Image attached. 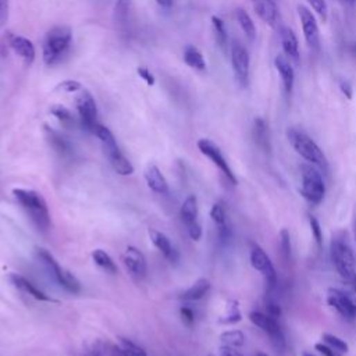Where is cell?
Segmentation results:
<instances>
[{
  "mask_svg": "<svg viewBox=\"0 0 356 356\" xmlns=\"http://www.w3.org/2000/svg\"><path fill=\"white\" fill-rule=\"evenodd\" d=\"M197 149L200 150L202 154H204L207 159L211 160V163L224 174V177L228 179V182H231L232 185L238 184V179L234 174V171L231 170L228 161L225 160L221 149L210 139H199L197 140Z\"/></svg>",
  "mask_w": 356,
  "mask_h": 356,
  "instance_id": "obj_10",
  "label": "cell"
},
{
  "mask_svg": "<svg viewBox=\"0 0 356 356\" xmlns=\"http://www.w3.org/2000/svg\"><path fill=\"white\" fill-rule=\"evenodd\" d=\"M136 72H138V75H139L149 86H153V85H154V82H156L154 75H153L146 67H138Z\"/></svg>",
  "mask_w": 356,
  "mask_h": 356,
  "instance_id": "obj_43",
  "label": "cell"
},
{
  "mask_svg": "<svg viewBox=\"0 0 356 356\" xmlns=\"http://www.w3.org/2000/svg\"><path fill=\"white\" fill-rule=\"evenodd\" d=\"M235 18L238 25L241 26L242 32L245 33V36L253 42L256 39V25L252 19V17L243 10V8H236L235 10Z\"/></svg>",
  "mask_w": 356,
  "mask_h": 356,
  "instance_id": "obj_29",
  "label": "cell"
},
{
  "mask_svg": "<svg viewBox=\"0 0 356 356\" xmlns=\"http://www.w3.org/2000/svg\"><path fill=\"white\" fill-rule=\"evenodd\" d=\"M298 15L299 21L302 25V32L303 38L307 43V46L313 51L320 50V31H318V24L316 21L314 14L305 6H298Z\"/></svg>",
  "mask_w": 356,
  "mask_h": 356,
  "instance_id": "obj_13",
  "label": "cell"
},
{
  "mask_svg": "<svg viewBox=\"0 0 356 356\" xmlns=\"http://www.w3.org/2000/svg\"><path fill=\"white\" fill-rule=\"evenodd\" d=\"M321 341L328 345L331 349H334L335 352H338L339 355L342 353H348L349 352V345L339 337L334 335V334H328V332H324L323 337H321Z\"/></svg>",
  "mask_w": 356,
  "mask_h": 356,
  "instance_id": "obj_34",
  "label": "cell"
},
{
  "mask_svg": "<svg viewBox=\"0 0 356 356\" xmlns=\"http://www.w3.org/2000/svg\"><path fill=\"white\" fill-rule=\"evenodd\" d=\"M254 356H270V355H267V353H264V352H257Z\"/></svg>",
  "mask_w": 356,
  "mask_h": 356,
  "instance_id": "obj_53",
  "label": "cell"
},
{
  "mask_svg": "<svg viewBox=\"0 0 356 356\" xmlns=\"http://www.w3.org/2000/svg\"><path fill=\"white\" fill-rule=\"evenodd\" d=\"M266 309H267V314L271 316L273 318H278L281 316V307L277 302L271 300V299H267L266 300Z\"/></svg>",
  "mask_w": 356,
  "mask_h": 356,
  "instance_id": "obj_42",
  "label": "cell"
},
{
  "mask_svg": "<svg viewBox=\"0 0 356 356\" xmlns=\"http://www.w3.org/2000/svg\"><path fill=\"white\" fill-rule=\"evenodd\" d=\"M50 113H51L63 125H65V127H70V125L74 124V117H72L71 111H70L65 106H63V104H54V106H51Z\"/></svg>",
  "mask_w": 356,
  "mask_h": 356,
  "instance_id": "obj_36",
  "label": "cell"
},
{
  "mask_svg": "<svg viewBox=\"0 0 356 356\" xmlns=\"http://www.w3.org/2000/svg\"><path fill=\"white\" fill-rule=\"evenodd\" d=\"M186 228H188L189 236H191L193 241H199V239L202 238V225H200L197 221L193 222V224H191V225H188Z\"/></svg>",
  "mask_w": 356,
  "mask_h": 356,
  "instance_id": "obj_45",
  "label": "cell"
},
{
  "mask_svg": "<svg viewBox=\"0 0 356 356\" xmlns=\"http://www.w3.org/2000/svg\"><path fill=\"white\" fill-rule=\"evenodd\" d=\"M286 138L293 150L309 164H313L323 172H328V161L320 146L302 129L291 127L286 129Z\"/></svg>",
  "mask_w": 356,
  "mask_h": 356,
  "instance_id": "obj_2",
  "label": "cell"
},
{
  "mask_svg": "<svg viewBox=\"0 0 356 356\" xmlns=\"http://www.w3.org/2000/svg\"><path fill=\"white\" fill-rule=\"evenodd\" d=\"M211 25H213V31H214V36H216L217 44H218L222 50H225L227 43H228V33H227L224 21H222L220 17L213 15V17H211Z\"/></svg>",
  "mask_w": 356,
  "mask_h": 356,
  "instance_id": "obj_33",
  "label": "cell"
},
{
  "mask_svg": "<svg viewBox=\"0 0 356 356\" xmlns=\"http://www.w3.org/2000/svg\"><path fill=\"white\" fill-rule=\"evenodd\" d=\"M13 195L17 199V202L21 204V207L25 210V213L29 216L32 222L40 231H47L50 228L51 220H50L47 203L39 192L32 189L14 188Z\"/></svg>",
  "mask_w": 356,
  "mask_h": 356,
  "instance_id": "obj_1",
  "label": "cell"
},
{
  "mask_svg": "<svg viewBox=\"0 0 356 356\" xmlns=\"http://www.w3.org/2000/svg\"><path fill=\"white\" fill-rule=\"evenodd\" d=\"M314 348H316V350H318L323 356H341V355H338V352H335L334 349H331V348H330L328 345H325L324 342L316 343Z\"/></svg>",
  "mask_w": 356,
  "mask_h": 356,
  "instance_id": "obj_46",
  "label": "cell"
},
{
  "mask_svg": "<svg viewBox=\"0 0 356 356\" xmlns=\"http://www.w3.org/2000/svg\"><path fill=\"white\" fill-rule=\"evenodd\" d=\"M330 257L342 280L349 281L356 275V259L353 249L346 239V234L337 232L332 235L330 242Z\"/></svg>",
  "mask_w": 356,
  "mask_h": 356,
  "instance_id": "obj_3",
  "label": "cell"
},
{
  "mask_svg": "<svg viewBox=\"0 0 356 356\" xmlns=\"http://www.w3.org/2000/svg\"><path fill=\"white\" fill-rule=\"evenodd\" d=\"M149 238L152 241V243L163 253V256L170 261V263H177L179 259V254L177 252V249L171 245L170 239L167 235H164L163 232L150 228L149 229Z\"/></svg>",
  "mask_w": 356,
  "mask_h": 356,
  "instance_id": "obj_20",
  "label": "cell"
},
{
  "mask_svg": "<svg viewBox=\"0 0 356 356\" xmlns=\"http://www.w3.org/2000/svg\"><path fill=\"white\" fill-rule=\"evenodd\" d=\"M218 356H243L242 353H239L238 350H235V348H229V346H222L220 349Z\"/></svg>",
  "mask_w": 356,
  "mask_h": 356,
  "instance_id": "obj_49",
  "label": "cell"
},
{
  "mask_svg": "<svg viewBox=\"0 0 356 356\" xmlns=\"http://www.w3.org/2000/svg\"><path fill=\"white\" fill-rule=\"evenodd\" d=\"M253 139L264 153H270L271 150L270 131H268L267 122L263 118H254L253 121Z\"/></svg>",
  "mask_w": 356,
  "mask_h": 356,
  "instance_id": "obj_24",
  "label": "cell"
},
{
  "mask_svg": "<svg viewBox=\"0 0 356 356\" xmlns=\"http://www.w3.org/2000/svg\"><path fill=\"white\" fill-rule=\"evenodd\" d=\"M122 263L132 277H135L136 280L145 278V275L147 273L146 259L138 248L127 246V249L122 254Z\"/></svg>",
  "mask_w": 356,
  "mask_h": 356,
  "instance_id": "obj_15",
  "label": "cell"
},
{
  "mask_svg": "<svg viewBox=\"0 0 356 356\" xmlns=\"http://www.w3.org/2000/svg\"><path fill=\"white\" fill-rule=\"evenodd\" d=\"M309 225H310V231L314 236V241H316L317 246L321 248V245H323V231H321L318 220L314 216H309Z\"/></svg>",
  "mask_w": 356,
  "mask_h": 356,
  "instance_id": "obj_40",
  "label": "cell"
},
{
  "mask_svg": "<svg viewBox=\"0 0 356 356\" xmlns=\"http://www.w3.org/2000/svg\"><path fill=\"white\" fill-rule=\"evenodd\" d=\"M118 342H120L118 348L124 356H147L143 348H140L139 345H136L135 342H132L127 338L120 337Z\"/></svg>",
  "mask_w": 356,
  "mask_h": 356,
  "instance_id": "obj_35",
  "label": "cell"
},
{
  "mask_svg": "<svg viewBox=\"0 0 356 356\" xmlns=\"http://www.w3.org/2000/svg\"><path fill=\"white\" fill-rule=\"evenodd\" d=\"M179 214L186 227L197 221V197L195 195H189L184 200Z\"/></svg>",
  "mask_w": 356,
  "mask_h": 356,
  "instance_id": "obj_27",
  "label": "cell"
},
{
  "mask_svg": "<svg viewBox=\"0 0 356 356\" xmlns=\"http://www.w3.org/2000/svg\"><path fill=\"white\" fill-rule=\"evenodd\" d=\"M44 134H46V138L50 143V146L60 154L65 156V154H70L72 147H71V143L60 134L57 132L56 129H53L51 127H49L47 124L44 125Z\"/></svg>",
  "mask_w": 356,
  "mask_h": 356,
  "instance_id": "obj_26",
  "label": "cell"
},
{
  "mask_svg": "<svg viewBox=\"0 0 356 356\" xmlns=\"http://www.w3.org/2000/svg\"><path fill=\"white\" fill-rule=\"evenodd\" d=\"M350 51H352V54H353V56H356V42L350 46Z\"/></svg>",
  "mask_w": 356,
  "mask_h": 356,
  "instance_id": "obj_52",
  "label": "cell"
},
{
  "mask_svg": "<svg viewBox=\"0 0 356 356\" xmlns=\"http://www.w3.org/2000/svg\"><path fill=\"white\" fill-rule=\"evenodd\" d=\"M348 284H349V292H348V295L350 296L352 302H353L355 306H356V275H355L353 278H350V280L348 281Z\"/></svg>",
  "mask_w": 356,
  "mask_h": 356,
  "instance_id": "obj_48",
  "label": "cell"
},
{
  "mask_svg": "<svg viewBox=\"0 0 356 356\" xmlns=\"http://www.w3.org/2000/svg\"><path fill=\"white\" fill-rule=\"evenodd\" d=\"M36 254H38V259L43 263V266L49 271V274L53 277V280L60 286H63L65 291H68L71 293L81 292V284L76 280V277L72 273H70L68 270H65L64 267H61L60 263L54 259V256L49 250L39 248Z\"/></svg>",
  "mask_w": 356,
  "mask_h": 356,
  "instance_id": "obj_7",
  "label": "cell"
},
{
  "mask_svg": "<svg viewBox=\"0 0 356 356\" xmlns=\"http://www.w3.org/2000/svg\"><path fill=\"white\" fill-rule=\"evenodd\" d=\"M75 106H76L82 127L86 131L92 132L93 128L99 124V121H97V106L90 92L82 88L75 97Z\"/></svg>",
  "mask_w": 356,
  "mask_h": 356,
  "instance_id": "obj_11",
  "label": "cell"
},
{
  "mask_svg": "<svg viewBox=\"0 0 356 356\" xmlns=\"http://www.w3.org/2000/svg\"><path fill=\"white\" fill-rule=\"evenodd\" d=\"M159 6H161L163 8H170L172 6V0H156Z\"/></svg>",
  "mask_w": 356,
  "mask_h": 356,
  "instance_id": "obj_51",
  "label": "cell"
},
{
  "mask_svg": "<svg viewBox=\"0 0 356 356\" xmlns=\"http://www.w3.org/2000/svg\"><path fill=\"white\" fill-rule=\"evenodd\" d=\"M92 259L106 273H110V274H115L117 273V264L114 263L111 256L107 252H104L103 249H95L92 252Z\"/></svg>",
  "mask_w": 356,
  "mask_h": 356,
  "instance_id": "obj_31",
  "label": "cell"
},
{
  "mask_svg": "<svg viewBox=\"0 0 356 356\" xmlns=\"http://www.w3.org/2000/svg\"><path fill=\"white\" fill-rule=\"evenodd\" d=\"M345 1H348V3H353L355 0H345Z\"/></svg>",
  "mask_w": 356,
  "mask_h": 356,
  "instance_id": "obj_56",
  "label": "cell"
},
{
  "mask_svg": "<svg viewBox=\"0 0 356 356\" xmlns=\"http://www.w3.org/2000/svg\"><path fill=\"white\" fill-rule=\"evenodd\" d=\"M179 314L182 317V321L186 324V325H192L193 321H195V313L191 307H186V306H182L179 309Z\"/></svg>",
  "mask_w": 356,
  "mask_h": 356,
  "instance_id": "obj_44",
  "label": "cell"
},
{
  "mask_svg": "<svg viewBox=\"0 0 356 356\" xmlns=\"http://www.w3.org/2000/svg\"><path fill=\"white\" fill-rule=\"evenodd\" d=\"M339 89H341V92H342L348 99L352 97V86H350V83H349L348 81H341V82H339Z\"/></svg>",
  "mask_w": 356,
  "mask_h": 356,
  "instance_id": "obj_50",
  "label": "cell"
},
{
  "mask_svg": "<svg viewBox=\"0 0 356 356\" xmlns=\"http://www.w3.org/2000/svg\"><path fill=\"white\" fill-rule=\"evenodd\" d=\"M72 32L70 26L60 25L51 28L43 40V61L46 65L60 63L71 47Z\"/></svg>",
  "mask_w": 356,
  "mask_h": 356,
  "instance_id": "obj_4",
  "label": "cell"
},
{
  "mask_svg": "<svg viewBox=\"0 0 356 356\" xmlns=\"http://www.w3.org/2000/svg\"><path fill=\"white\" fill-rule=\"evenodd\" d=\"M302 356H316V355H313L312 352H303V353H302Z\"/></svg>",
  "mask_w": 356,
  "mask_h": 356,
  "instance_id": "obj_54",
  "label": "cell"
},
{
  "mask_svg": "<svg viewBox=\"0 0 356 356\" xmlns=\"http://www.w3.org/2000/svg\"><path fill=\"white\" fill-rule=\"evenodd\" d=\"M249 259L252 267L263 275L267 293L270 295L273 289L277 286V271L274 268L273 261L270 260L268 254L263 250V248H260L259 245H252Z\"/></svg>",
  "mask_w": 356,
  "mask_h": 356,
  "instance_id": "obj_9",
  "label": "cell"
},
{
  "mask_svg": "<svg viewBox=\"0 0 356 356\" xmlns=\"http://www.w3.org/2000/svg\"><path fill=\"white\" fill-rule=\"evenodd\" d=\"M307 3L310 4V7L313 8V11L318 15V18L325 22L328 18V6L325 0H307Z\"/></svg>",
  "mask_w": 356,
  "mask_h": 356,
  "instance_id": "obj_39",
  "label": "cell"
},
{
  "mask_svg": "<svg viewBox=\"0 0 356 356\" xmlns=\"http://www.w3.org/2000/svg\"><path fill=\"white\" fill-rule=\"evenodd\" d=\"M210 217L217 227V232L221 241H228L231 238V227L227 221V214L220 203H214L210 209Z\"/></svg>",
  "mask_w": 356,
  "mask_h": 356,
  "instance_id": "obj_23",
  "label": "cell"
},
{
  "mask_svg": "<svg viewBox=\"0 0 356 356\" xmlns=\"http://www.w3.org/2000/svg\"><path fill=\"white\" fill-rule=\"evenodd\" d=\"M56 89H57V90H61V92L72 93V92H79V90L82 89V85H81L78 81L67 79V81L60 82V83L56 86Z\"/></svg>",
  "mask_w": 356,
  "mask_h": 356,
  "instance_id": "obj_41",
  "label": "cell"
},
{
  "mask_svg": "<svg viewBox=\"0 0 356 356\" xmlns=\"http://www.w3.org/2000/svg\"><path fill=\"white\" fill-rule=\"evenodd\" d=\"M241 318H242V316H241V310L238 307V302L231 300V302H228L227 313L220 318V323H222V324H235V323L241 321Z\"/></svg>",
  "mask_w": 356,
  "mask_h": 356,
  "instance_id": "obj_38",
  "label": "cell"
},
{
  "mask_svg": "<svg viewBox=\"0 0 356 356\" xmlns=\"http://www.w3.org/2000/svg\"><path fill=\"white\" fill-rule=\"evenodd\" d=\"M8 19V0H0V26L6 25Z\"/></svg>",
  "mask_w": 356,
  "mask_h": 356,
  "instance_id": "obj_47",
  "label": "cell"
},
{
  "mask_svg": "<svg viewBox=\"0 0 356 356\" xmlns=\"http://www.w3.org/2000/svg\"><path fill=\"white\" fill-rule=\"evenodd\" d=\"M245 334L239 330H229V331H224L220 335V341L222 343V346H229V348H239L245 343Z\"/></svg>",
  "mask_w": 356,
  "mask_h": 356,
  "instance_id": "obj_32",
  "label": "cell"
},
{
  "mask_svg": "<svg viewBox=\"0 0 356 356\" xmlns=\"http://www.w3.org/2000/svg\"><path fill=\"white\" fill-rule=\"evenodd\" d=\"M280 42L284 51V56L295 63H299L300 53H299V42L295 32L288 26L280 28Z\"/></svg>",
  "mask_w": 356,
  "mask_h": 356,
  "instance_id": "obj_18",
  "label": "cell"
},
{
  "mask_svg": "<svg viewBox=\"0 0 356 356\" xmlns=\"http://www.w3.org/2000/svg\"><path fill=\"white\" fill-rule=\"evenodd\" d=\"M280 253H281V257L284 261H289L291 260V252H292V248H291V235H289V231L286 228H282L280 231Z\"/></svg>",
  "mask_w": 356,
  "mask_h": 356,
  "instance_id": "obj_37",
  "label": "cell"
},
{
  "mask_svg": "<svg viewBox=\"0 0 356 356\" xmlns=\"http://www.w3.org/2000/svg\"><path fill=\"white\" fill-rule=\"evenodd\" d=\"M8 280L11 281V284L17 288V289H19V291H22V292H25V293H28V295H31L32 298H35L36 300H42V302H50V303H57V300L56 299H53L51 296H49V295H46L43 291H40L39 288H36L29 280H26L24 275H21V274H17V273H10L8 274Z\"/></svg>",
  "mask_w": 356,
  "mask_h": 356,
  "instance_id": "obj_17",
  "label": "cell"
},
{
  "mask_svg": "<svg viewBox=\"0 0 356 356\" xmlns=\"http://www.w3.org/2000/svg\"><path fill=\"white\" fill-rule=\"evenodd\" d=\"M249 320L252 321V324L259 327L270 338V343L277 353H282L285 350V348H286L285 335L275 318H273L267 313L250 312Z\"/></svg>",
  "mask_w": 356,
  "mask_h": 356,
  "instance_id": "obj_8",
  "label": "cell"
},
{
  "mask_svg": "<svg viewBox=\"0 0 356 356\" xmlns=\"http://www.w3.org/2000/svg\"><path fill=\"white\" fill-rule=\"evenodd\" d=\"M353 231H355V239H356V217H355V224H353Z\"/></svg>",
  "mask_w": 356,
  "mask_h": 356,
  "instance_id": "obj_55",
  "label": "cell"
},
{
  "mask_svg": "<svg viewBox=\"0 0 356 356\" xmlns=\"http://www.w3.org/2000/svg\"><path fill=\"white\" fill-rule=\"evenodd\" d=\"M327 303L343 320L353 321L356 318V306L346 292H343L338 288H330L327 292Z\"/></svg>",
  "mask_w": 356,
  "mask_h": 356,
  "instance_id": "obj_14",
  "label": "cell"
},
{
  "mask_svg": "<svg viewBox=\"0 0 356 356\" xmlns=\"http://www.w3.org/2000/svg\"><path fill=\"white\" fill-rule=\"evenodd\" d=\"M8 46L13 51L19 56L26 65H31L35 60V46L33 43L24 36H10Z\"/></svg>",
  "mask_w": 356,
  "mask_h": 356,
  "instance_id": "obj_21",
  "label": "cell"
},
{
  "mask_svg": "<svg viewBox=\"0 0 356 356\" xmlns=\"http://www.w3.org/2000/svg\"><path fill=\"white\" fill-rule=\"evenodd\" d=\"M274 67H275L277 72L280 74L281 83H282L285 95L289 96L292 93L293 83H295V71H293V67H292L289 58H286L284 54L275 56Z\"/></svg>",
  "mask_w": 356,
  "mask_h": 356,
  "instance_id": "obj_16",
  "label": "cell"
},
{
  "mask_svg": "<svg viewBox=\"0 0 356 356\" xmlns=\"http://www.w3.org/2000/svg\"><path fill=\"white\" fill-rule=\"evenodd\" d=\"M210 288H211V284H210V281L207 278H199L186 291H184L179 295V299L185 300V302L199 300V299H202V298H204L207 295Z\"/></svg>",
  "mask_w": 356,
  "mask_h": 356,
  "instance_id": "obj_25",
  "label": "cell"
},
{
  "mask_svg": "<svg viewBox=\"0 0 356 356\" xmlns=\"http://www.w3.org/2000/svg\"><path fill=\"white\" fill-rule=\"evenodd\" d=\"M131 7H132V0H117L114 6V22L120 29L128 26Z\"/></svg>",
  "mask_w": 356,
  "mask_h": 356,
  "instance_id": "obj_30",
  "label": "cell"
},
{
  "mask_svg": "<svg viewBox=\"0 0 356 356\" xmlns=\"http://www.w3.org/2000/svg\"><path fill=\"white\" fill-rule=\"evenodd\" d=\"M99 140L102 142L103 145V149H104V153L111 164V167L114 168V171L120 175H131L134 172V165L132 163L122 154V152L120 150L117 142H115V138L113 135V132L102 125L100 122L95 127L93 132Z\"/></svg>",
  "mask_w": 356,
  "mask_h": 356,
  "instance_id": "obj_5",
  "label": "cell"
},
{
  "mask_svg": "<svg viewBox=\"0 0 356 356\" xmlns=\"http://www.w3.org/2000/svg\"><path fill=\"white\" fill-rule=\"evenodd\" d=\"M253 10L257 17L271 28L278 22V7L274 0H253Z\"/></svg>",
  "mask_w": 356,
  "mask_h": 356,
  "instance_id": "obj_19",
  "label": "cell"
},
{
  "mask_svg": "<svg viewBox=\"0 0 356 356\" xmlns=\"http://www.w3.org/2000/svg\"><path fill=\"white\" fill-rule=\"evenodd\" d=\"M184 61L186 65H189L193 70H197V71L206 70L204 57H203L202 51L197 47H195L193 44H188L184 49Z\"/></svg>",
  "mask_w": 356,
  "mask_h": 356,
  "instance_id": "obj_28",
  "label": "cell"
},
{
  "mask_svg": "<svg viewBox=\"0 0 356 356\" xmlns=\"http://www.w3.org/2000/svg\"><path fill=\"white\" fill-rule=\"evenodd\" d=\"M300 195L312 204L323 202L325 195V184L323 175L313 164H300Z\"/></svg>",
  "mask_w": 356,
  "mask_h": 356,
  "instance_id": "obj_6",
  "label": "cell"
},
{
  "mask_svg": "<svg viewBox=\"0 0 356 356\" xmlns=\"http://www.w3.org/2000/svg\"><path fill=\"white\" fill-rule=\"evenodd\" d=\"M231 65L236 83L241 88H246L249 85L250 57L248 50L238 42L231 46Z\"/></svg>",
  "mask_w": 356,
  "mask_h": 356,
  "instance_id": "obj_12",
  "label": "cell"
},
{
  "mask_svg": "<svg viewBox=\"0 0 356 356\" xmlns=\"http://www.w3.org/2000/svg\"><path fill=\"white\" fill-rule=\"evenodd\" d=\"M145 179H146L147 186H149L153 192L160 193V195L168 193V184H167V179L164 178V175L161 174V171L159 170L157 165H154V164L147 165V168L145 170Z\"/></svg>",
  "mask_w": 356,
  "mask_h": 356,
  "instance_id": "obj_22",
  "label": "cell"
}]
</instances>
